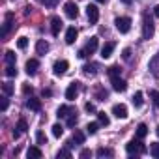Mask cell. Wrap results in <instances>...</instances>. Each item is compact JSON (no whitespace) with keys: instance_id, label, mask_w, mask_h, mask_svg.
Masks as SVG:
<instances>
[{"instance_id":"f6af8a7d","label":"cell","mask_w":159,"mask_h":159,"mask_svg":"<svg viewBox=\"0 0 159 159\" xmlns=\"http://www.w3.org/2000/svg\"><path fill=\"white\" fill-rule=\"evenodd\" d=\"M86 56H88V54H86L84 49H83V51H79V58H86Z\"/></svg>"},{"instance_id":"cb8c5ba5","label":"cell","mask_w":159,"mask_h":159,"mask_svg":"<svg viewBox=\"0 0 159 159\" xmlns=\"http://www.w3.org/2000/svg\"><path fill=\"white\" fill-rule=\"evenodd\" d=\"M98 122H99L101 125H109V124H111V120H109V116H107L105 112H98Z\"/></svg>"},{"instance_id":"ab89813d","label":"cell","mask_w":159,"mask_h":159,"mask_svg":"<svg viewBox=\"0 0 159 159\" xmlns=\"http://www.w3.org/2000/svg\"><path fill=\"white\" fill-rule=\"evenodd\" d=\"M56 157L60 159V157H71V153H69V150H60L58 153H56Z\"/></svg>"},{"instance_id":"f35d334b","label":"cell","mask_w":159,"mask_h":159,"mask_svg":"<svg viewBox=\"0 0 159 159\" xmlns=\"http://www.w3.org/2000/svg\"><path fill=\"white\" fill-rule=\"evenodd\" d=\"M8 105H10V101H8V96L4 94V98H2V103H0V109H2V111H6V109H8Z\"/></svg>"},{"instance_id":"4316f807","label":"cell","mask_w":159,"mask_h":159,"mask_svg":"<svg viewBox=\"0 0 159 159\" xmlns=\"http://www.w3.org/2000/svg\"><path fill=\"white\" fill-rule=\"evenodd\" d=\"M83 69H84V73H86V75H96V69H98V66H96V64H86Z\"/></svg>"},{"instance_id":"3957f363","label":"cell","mask_w":159,"mask_h":159,"mask_svg":"<svg viewBox=\"0 0 159 159\" xmlns=\"http://www.w3.org/2000/svg\"><path fill=\"white\" fill-rule=\"evenodd\" d=\"M114 25H116L118 32H122V34H127V32L131 30V19H129V17H118V19L114 21Z\"/></svg>"},{"instance_id":"277c9868","label":"cell","mask_w":159,"mask_h":159,"mask_svg":"<svg viewBox=\"0 0 159 159\" xmlns=\"http://www.w3.org/2000/svg\"><path fill=\"white\" fill-rule=\"evenodd\" d=\"M86 17H88V21H90V25H96L98 21H99V10H98V6H88L86 8Z\"/></svg>"},{"instance_id":"e0dca14e","label":"cell","mask_w":159,"mask_h":159,"mask_svg":"<svg viewBox=\"0 0 159 159\" xmlns=\"http://www.w3.org/2000/svg\"><path fill=\"white\" fill-rule=\"evenodd\" d=\"M71 112H75L73 107H69V105H60V109H58V118H67Z\"/></svg>"},{"instance_id":"7bdbcfd3","label":"cell","mask_w":159,"mask_h":159,"mask_svg":"<svg viewBox=\"0 0 159 159\" xmlns=\"http://www.w3.org/2000/svg\"><path fill=\"white\" fill-rule=\"evenodd\" d=\"M84 109H86L88 112H96V107H94V103H86V105H84Z\"/></svg>"},{"instance_id":"7402d4cb","label":"cell","mask_w":159,"mask_h":159,"mask_svg":"<svg viewBox=\"0 0 159 159\" xmlns=\"http://www.w3.org/2000/svg\"><path fill=\"white\" fill-rule=\"evenodd\" d=\"M142 103H144L142 92H135V96H133V105H135V107H142Z\"/></svg>"},{"instance_id":"5bb4252c","label":"cell","mask_w":159,"mask_h":159,"mask_svg":"<svg viewBox=\"0 0 159 159\" xmlns=\"http://www.w3.org/2000/svg\"><path fill=\"white\" fill-rule=\"evenodd\" d=\"M11 26H13V13H8V15H6V23H4V28H2V32H0V36H2V38H6Z\"/></svg>"},{"instance_id":"c3c4849f","label":"cell","mask_w":159,"mask_h":159,"mask_svg":"<svg viewBox=\"0 0 159 159\" xmlns=\"http://www.w3.org/2000/svg\"><path fill=\"white\" fill-rule=\"evenodd\" d=\"M153 15H155V17H159V4L153 8Z\"/></svg>"},{"instance_id":"9a60e30c","label":"cell","mask_w":159,"mask_h":159,"mask_svg":"<svg viewBox=\"0 0 159 159\" xmlns=\"http://www.w3.org/2000/svg\"><path fill=\"white\" fill-rule=\"evenodd\" d=\"M114 47H116V45H114L112 41H107V43H105V45L101 47V58H109V56L112 54Z\"/></svg>"},{"instance_id":"60d3db41","label":"cell","mask_w":159,"mask_h":159,"mask_svg":"<svg viewBox=\"0 0 159 159\" xmlns=\"http://www.w3.org/2000/svg\"><path fill=\"white\" fill-rule=\"evenodd\" d=\"M41 4H45V6H49V8H52V6H56V2L58 0H39Z\"/></svg>"},{"instance_id":"7dc6e473","label":"cell","mask_w":159,"mask_h":159,"mask_svg":"<svg viewBox=\"0 0 159 159\" xmlns=\"http://www.w3.org/2000/svg\"><path fill=\"white\" fill-rule=\"evenodd\" d=\"M51 96H52L51 90H43V98H51Z\"/></svg>"},{"instance_id":"d6a6232c","label":"cell","mask_w":159,"mask_h":159,"mask_svg":"<svg viewBox=\"0 0 159 159\" xmlns=\"http://www.w3.org/2000/svg\"><path fill=\"white\" fill-rule=\"evenodd\" d=\"M4 58H6L8 64H15V52L13 51H6V56Z\"/></svg>"},{"instance_id":"4dcf8cb0","label":"cell","mask_w":159,"mask_h":159,"mask_svg":"<svg viewBox=\"0 0 159 159\" xmlns=\"http://www.w3.org/2000/svg\"><path fill=\"white\" fill-rule=\"evenodd\" d=\"M2 92H4L6 96H11V94H13V84H10V83H4V84H2Z\"/></svg>"},{"instance_id":"e575fe53","label":"cell","mask_w":159,"mask_h":159,"mask_svg":"<svg viewBox=\"0 0 159 159\" xmlns=\"http://www.w3.org/2000/svg\"><path fill=\"white\" fill-rule=\"evenodd\" d=\"M109 75H111V79H112V77H118V75H120V67H118V66H111V67H109Z\"/></svg>"},{"instance_id":"9c48e42d","label":"cell","mask_w":159,"mask_h":159,"mask_svg":"<svg viewBox=\"0 0 159 159\" xmlns=\"http://www.w3.org/2000/svg\"><path fill=\"white\" fill-rule=\"evenodd\" d=\"M111 83H112V88H114L116 92H124V90L127 88V83L124 81V79H120V75H118V77H112Z\"/></svg>"},{"instance_id":"8d00e7d4","label":"cell","mask_w":159,"mask_h":159,"mask_svg":"<svg viewBox=\"0 0 159 159\" xmlns=\"http://www.w3.org/2000/svg\"><path fill=\"white\" fill-rule=\"evenodd\" d=\"M150 96H152V99H153V105L159 109V92H157V90H152V94H150Z\"/></svg>"},{"instance_id":"5b68a950","label":"cell","mask_w":159,"mask_h":159,"mask_svg":"<svg viewBox=\"0 0 159 159\" xmlns=\"http://www.w3.org/2000/svg\"><path fill=\"white\" fill-rule=\"evenodd\" d=\"M64 11H66V15H67L69 19H77V17H79V8H77L75 2H66Z\"/></svg>"},{"instance_id":"ee69618b","label":"cell","mask_w":159,"mask_h":159,"mask_svg":"<svg viewBox=\"0 0 159 159\" xmlns=\"http://www.w3.org/2000/svg\"><path fill=\"white\" fill-rule=\"evenodd\" d=\"M90 155H92L90 150H83V152H81V157H83V159H84V157H90Z\"/></svg>"},{"instance_id":"83f0119b","label":"cell","mask_w":159,"mask_h":159,"mask_svg":"<svg viewBox=\"0 0 159 159\" xmlns=\"http://www.w3.org/2000/svg\"><path fill=\"white\" fill-rule=\"evenodd\" d=\"M75 125H77V111L67 116V127H75Z\"/></svg>"},{"instance_id":"8fae6325","label":"cell","mask_w":159,"mask_h":159,"mask_svg":"<svg viewBox=\"0 0 159 159\" xmlns=\"http://www.w3.org/2000/svg\"><path fill=\"white\" fill-rule=\"evenodd\" d=\"M77 36H79L77 28H75V26H69V28H67V32H66V43H67V45H73V43H75V39H77Z\"/></svg>"},{"instance_id":"b9f144b4","label":"cell","mask_w":159,"mask_h":159,"mask_svg":"<svg viewBox=\"0 0 159 159\" xmlns=\"http://www.w3.org/2000/svg\"><path fill=\"white\" fill-rule=\"evenodd\" d=\"M122 56H124V60H129V58H131V49H124Z\"/></svg>"},{"instance_id":"603a6c76","label":"cell","mask_w":159,"mask_h":159,"mask_svg":"<svg viewBox=\"0 0 159 159\" xmlns=\"http://www.w3.org/2000/svg\"><path fill=\"white\" fill-rule=\"evenodd\" d=\"M99 125H101L99 122H92V124H88V125H86V131H88L90 135H96V133H98V129H99Z\"/></svg>"},{"instance_id":"f546056e","label":"cell","mask_w":159,"mask_h":159,"mask_svg":"<svg viewBox=\"0 0 159 159\" xmlns=\"http://www.w3.org/2000/svg\"><path fill=\"white\" fill-rule=\"evenodd\" d=\"M6 75H8V77H15V75H17L15 64H8V67H6Z\"/></svg>"},{"instance_id":"7c38bea8","label":"cell","mask_w":159,"mask_h":159,"mask_svg":"<svg viewBox=\"0 0 159 159\" xmlns=\"http://www.w3.org/2000/svg\"><path fill=\"white\" fill-rule=\"evenodd\" d=\"M98 43H99V39H98L96 36L88 39V43H86V47H84V51H86V54H88V56L96 52V49H98Z\"/></svg>"},{"instance_id":"1f68e13d","label":"cell","mask_w":159,"mask_h":159,"mask_svg":"<svg viewBox=\"0 0 159 159\" xmlns=\"http://www.w3.org/2000/svg\"><path fill=\"white\" fill-rule=\"evenodd\" d=\"M36 140H38V144H47L45 133H43V131H38V133H36Z\"/></svg>"},{"instance_id":"44dd1931","label":"cell","mask_w":159,"mask_h":159,"mask_svg":"<svg viewBox=\"0 0 159 159\" xmlns=\"http://www.w3.org/2000/svg\"><path fill=\"white\" fill-rule=\"evenodd\" d=\"M73 142H77V144H84V133L79 131V129H75V133H73Z\"/></svg>"},{"instance_id":"ac0fdd59","label":"cell","mask_w":159,"mask_h":159,"mask_svg":"<svg viewBox=\"0 0 159 159\" xmlns=\"http://www.w3.org/2000/svg\"><path fill=\"white\" fill-rule=\"evenodd\" d=\"M26 107H28L30 111H36V112H38V111H41V101L36 99V98H30V99L26 101Z\"/></svg>"},{"instance_id":"ffe728a7","label":"cell","mask_w":159,"mask_h":159,"mask_svg":"<svg viewBox=\"0 0 159 159\" xmlns=\"http://www.w3.org/2000/svg\"><path fill=\"white\" fill-rule=\"evenodd\" d=\"M148 135V125L146 124H139V127H137V139H144Z\"/></svg>"},{"instance_id":"bcb514c9","label":"cell","mask_w":159,"mask_h":159,"mask_svg":"<svg viewBox=\"0 0 159 159\" xmlns=\"http://www.w3.org/2000/svg\"><path fill=\"white\" fill-rule=\"evenodd\" d=\"M23 92H25V94H32V86H25Z\"/></svg>"},{"instance_id":"d590c367","label":"cell","mask_w":159,"mask_h":159,"mask_svg":"<svg viewBox=\"0 0 159 159\" xmlns=\"http://www.w3.org/2000/svg\"><path fill=\"white\" fill-rule=\"evenodd\" d=\"M17 47H19V49H26V47H28V39H26V38H19V39H17Z\"/></svg>"},{"instance_id":"4fadbf2b","label":"cell","mask_w":159,"mask_h":159,"mask_svg":"<svg viewBox=\"0 0 159 159\" xmlns=\"http://www.w3.org/2000/svg\"><path fill=\"white\" fill-rule=\"evenodd\" d=\"M38 67H39V62H38L36 58H30V60L26 62V66H25V69H26V73H28V75H36Z\"/></svg>"},{"instance_id":"d6986e66","label":"cell","mask_w":159,"mask_h":159,"mask_svg":"<svg viewBox=\"0 0 159 159\" xmlns=\"http://www.w3.org/2000/svg\"><path fill=\"white\" fill-rule=\"evenodd\" d=\"M47 51H49V43H47L45 39H39V41L36 43V52H38V54H45Z\"/></svg>"},{"instance_id":"2e32d148","label":"cell","mask_w":159,"mask_h":159,"mask_svg":"<svg viewBox=\"0 0 159 159\" xmlns=\"http://www.w3.org/2000/svg\"><path fill=\"white\" fill-rule=\"evenodd\" d=\"M43 153H41V150L38 148V146H30L28 150H26V157L28 159H39Z\"/></svg>"},{"instance_id":"836d02e7","label":"cell","mask_w":159,"mask_h":159,"mask_svg":"<svg viewBox=\"0 0 159 159\" xmlns=\"http://www.w3.org/2000/svg\"><path fill=\"white\" fill-rule=\"evenodd\" d=\"M17 129H19L21 133H25V131L28 129V124H26V120H25V118H21V120H19V124H17Z\"/></svg>"},{"instance_id":"74e56055","label":"cell","mask_w":159,"mask_h":159,"mask_svg":"<svg viewBox=\"0 0 159 159\" xmlns=\"http://www.w3.org/2000/svg\"><path fill=\"white\" fill-rule=\"evenodd\" d=\"M107 98H109L107 90H101V88H99V90H98V99H99V101H105Z\"/></svg>"},{"instance_id":"484cf974","label":"cell","mask_w":159,"mask_h":159,"mask_svg":"<svg viewBox=\"0 0 159 159\" xmlns=\"http://www.w3.org/2000/svg\"><path fill=\"white\" fill-rule=\"evenodd\" d=\"M96 153H98V157H112V155H114L112 150H107V148H99Z\"/></svg>"},{"instance_id":"d4e9b609","label":"cell","mask_w":159,"mask_h":159,"mask_svg":"<svg viewBox=\"0 0 159 159\" xmlns=\"http://www.w3.org/2000/svg\"><path fill=\"white\" fill-rule=\"evenodd\" d=\"M52 135H54L56 139H60V137L64 135V127H62L60 124H54V125H52Z\"/></svg>"},{"instance_id":"f1b7e54d","label":"cell","mask_w":159,"mask_h":159,"mask_svg":"<svg viewBox=\"0 0 159 159\" xmlns=\"http://www.w3.org/2000/svg\"><path fill=\"white\" fill-rule=\"evenodd\" d=\"M150 153H152L155 159H159V142H153V144L150 146Z\"/></svg>"},{"instance_id":"816d5d0a","label":"cell","mask_w":159,"mask_h":159,"mask_svg":"<svg viewBox=\"0 0 159 159\" xmlns=\"http://www.w3.org/2000/svg\"><path fill=\"white\" fill-rule=\"evenodd\" d=\"M157 137H159V125H157Z\"/></svg>"},{"instance_id":"30bf717a","label":"cell","mask_w":159,"mask_h":159,"mask_svg":"<svg viewBox=\"0 0 159 159\" xmlns=\"http://www.w3.org/2000/svg\"><path fill=\"white\" fill-rule=\"evenodd\" d=\"M62 19L60 17H52L51 19V32H52V36H58L60 34V30H62Z\"/></svg>"},{"instance_id":"52a82bcc","label":"cell","mask_w":159,"mask_h":159,"mask_svg":"<svg viewBox=\"0 0 159 159\" xmlns=\"http://www.w3.org/2000/svg\"><path fill=\"white\" fill-rule=\"evenodd\" d=\"M77 96H79V83H71L67 86V90H66V99L67 101H73Z\"/></svg>"},{"instance_id":"6da1fadb","label":"cell","mask_w":159,"mask_h":159,"mask_svg":"<svg viewBox=\"0 0 159 159\" xmlns=\"http://www.w3.org/2000/svg\"><path fill=\"white\" fill-rule=\"evenodd\" d=\"M153 21H152V17L148 15V13H144L142 15V39H150L152 36H153Z\"/></svg>"},{"instance_id":"f907efd6","label":"cell","mask_w":159,"mask_h":159,"mask_svg":"<svg viewBox=\"0 0 159 159\" xmlns=\"http://www.w3.org/2000/svg\"><path fill=\"white\" fill-rule=\"evenodd\" d=\"M96 2H101V4H103V2H105V0H96Z\"/></svg>"},{"instance_id":"ba28073f","label":"cell","mask_w":159,"mask_h":159,"mask_svg":"<svg viewBox=\"0 0 159 159\" xmlns=\"http://www.w3.org/2000/svg\"><path fill=\"white\" fill-rule=\"evenodd\" d=\"M112 114H114L116 118L124 120V118H127V107H125L124 103H118V105L112 107Z\"/></svg>"},{"instance_id":"8992f818","label":"cell","mask_w":159,"mask_h":159,"mask_svg":"<svg viewBox=\"0 0 159 159\" xmlns=\"http://www.w3.org/2000/svg\"><path fill=\"white\" fill-rule=\"evenodd\" d=\"M67 67H69L67 60H56L54 66H52V71H54V75H64L67 71Z\"/></svg>"},{"instance_id":"7a4b0ae2","label":"cell","mask_w":159,"mask_h":159,"mask_svg":"<svg viewBox=\"0 0 159 159\" xmlns=\"http://www.w3.org/2000/svg\"><path fill=\"white\" fill-rule=\"evenodd\" d=\"M125 150H127V153L129 155H137V153H144L146 152V148H144V144L140 142V139L139 140H129L127 144H125Z\"/></svg>"},{"instance_id":"681fc988","label":"cell","mask_w":159,"mask_h":159,"mask_svg":"<svg viewBox=\"0 0 159 159\" xmlns=\"http://www.w3.org/2000/svg\"><path fill=\"white\" fill-rule=\"evenodd\" d=\"M120 2H124V4H127V6H129V4L133 2V0H120Z\"/></svg>"}]
</instances>
